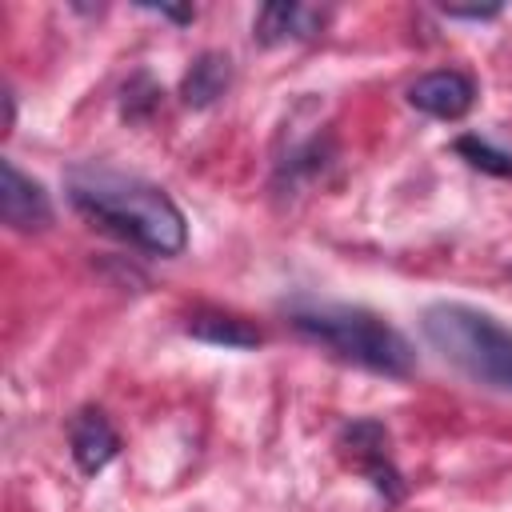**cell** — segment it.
Returning <instances> with one entry per match:
<instances>
[{
	"instance_id": "13",
	"label": "cell",
	"mask_w": 512,
	"mask_h": 512,
	"mask_svg": "<svg viewBox=\"0 0 512 512\" xmlns=\"http://www.w3.org/2000/svg\"><path fill=\"white\" fill-rule=\"evenodd\" d=\"M444 16H452V20H496V16H500V4H484V8H444Z\"/></svg>"
},
{
	"instance_id": "12",
	"label": "cell",
	"mask_w": 512,
	"mask_h": 512,
	"mask_svg": "<svg viewBox=\"0 0 512 512\" xmlns=\"http://www.w3.org/2000/svg\"><path fill=\"white\" fill-rule=\"evenodd\" d=\"M144 12H156L164 20H176V24H192L196 20V8H172V4H140Z\"/></svg>"
},
{
	"instance_id": "9",
	"label": "cell",
	"mask_w": 512,
	"mask_h": 512,
	"mask_svg": "<svg viewBox=\"0 0 512 512\" xmlns=\"http://www.w3.org/2000/svg\"><path fill=\"white\" fill-rule=\"evenodd\" d=\"M228 84H232V60L224 52L208 48L188 64V72L180 80V100L188 108H208L228 92Z\"/></svg>"
},
{
	"instance_id": "5",
	"label": "cell",
	"mask_w": 512,
	"mask_h": 512,
	"mask_svg": "<svg viewBox=\"0 0 512 512\" xmlns=\"http://www.w3.org/2000/svg\"><path fill=\"white\" fill-rule=\"evenodd\" d=\"M52 200L40 180L16 168V160H0V220L16 232H40L52 224Z\"/></svg>"
},
{
	"instance_id": "8",
	"label": "cell",
	"mask_w": 512,
	"mask_h": 512,
	"mask_svg": "<svg viewBox=\"0 0 512 512\" xmlns=\"http://www.w3.org/2000/svg\"><path fill=\"white\" fill-rule=\"evenodd\" d=\"M320 28H324V12L308 4H292V0H272L252 20V36L268 48L284 40H312L320 36Z\"/></svg>"
},
{
	"instance_id": "6",
	"label": "cell",
	"mask_w": 512,
	"mask_h": 512,
	"mask_svg": "<svg viewBox=\"0 0 512 512\" xmlns=\"http://www.w3.org/2000/svg\"><path fill=\"white\" fill-rule=\"evenodd\" d=\"M408 104L424 116H436V120H460L476 104V80L456 72V68L424 72L420 80L408 84Z\"/></svg>"
},
{
	"instance_id": "10",
	"label": "cell",
	"mask_w": 512,
	"mask_h": 512,
	"mask_svg": "<svg viewBox=\"0 0 512 512\" xmlns=\"http://www.w3.org/2000/svg\"><path fill=\"white\" fill-rule=\"evenodd\" d=\"M184 332L200 344H212V348H260L264 344V332L240 316H224V312H196L188 316Z\"/></svg>"
},
{
	"instance_id": "7",
	"label": "cell",
	"mask_w": 512,
	"mask_h": 512,
	"mask_svg": "<svg viewBox=\"0 0 512 512\" xmlns=\"http://www.w3.org/2000/svg\"><path fill=\"white\" fill-rule=\"evenodd\" d=\"M68 448H72V460L84 476H96L100 468H108L120 452V432L112 428V420L100 412V408H80L72 420H68Z\"/></svg>"
},
{
	"instance_id": "11",
	"label": "cell",
	"mask_w": 512,
	"mask_h": 512,
	"mask_svg": "<svg viewBox=\"0 0 512 512\" xmlns=\"http://www.w3.org/2000/svg\"><path fill=\"white\" fill-rule=\"evenodd\" d=\"M452 148H456L472 168H480V172H488V176H512V152H508V148H496L492 140H484V136H476V132L460 136Z\"/></svg>"
},
{
	"instance_id": "3",
	"label": "cell",
	"mask_w": 512,
	"mask_h": 512,
	"mask_svg": "<svg viewBox=\"0 0 512 512\" xmlns=\"http://www.w3.org/2000/svg\"><path fill=\"white\" fill-rule=\"evenodd\" d=\"M420 332L444 364L472 384L512 392V328H504L492 312L460 300H436L420 312Z\"/></svg>"
},
{
	"instance_id": "2",
	"label": "cell",
	"mask_w": 512,
	"mask_h": 512,
	"mask_svg": "<svg viewBox=\"0 0 512 512\" xmlns=\"http://www.w3.org/2000/svg\"><path fill=\"white\" fill-rule=\"evenodd\" d=\"M288 324L328 348L332 356L356 364V368H368L376 376H392V380H404L416 372V352L412 344L376 312L368 308H356V304H328V300H292L288 308Z\"/></svg>"
},
{
	"instance_id": "4",
	"label": "cell",
	"mask_w": 512,
	"mask_h": 512,
	"mask_svg": "<svg viewBox=\"0 0 512 512\" xmlns=\"http://www.w3.org/2000/svg\"><path fill=\"white\" fill-rule=\"evenodd\" d=\"M340 448L352 456V464L372 480V488L388 504H396L404 496V480H400V472H396V464L388 456V432H384L380 420H352L340 432Z\"/></svg>"
},
{
	"instance_id": "1",
	"label": "cell",
	"mask_w": 512,
	"mask_h": 512,
	"mask_svg": "<svg viewBox=\"0 0 512 512\" xmlns=\"http://www.w3.org/2000/svg\"><path fill=\"white\" fill-rule=\"evenodd\" d=\"M64 188L80 216L152 256H180L188 244V220L176 200L132 172H116L104 164H72L64 172Z\"/></svg>"
}]
</instances>
